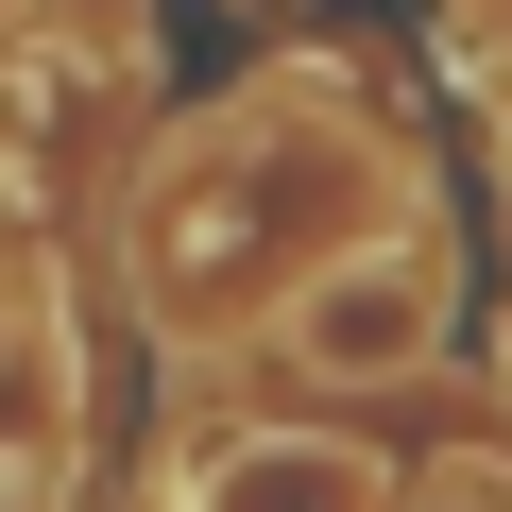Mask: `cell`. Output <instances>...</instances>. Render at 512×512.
<instances>
[{"label":"cell","instance_id":"cell-1","mask_svg":"<svg viewBox=\"0 0 512 512\" xmlns=\"http://www.w3.org/2000/svg\"><path fill=\"white\" fill-rule=\"evenodd\" d=\"M376 188H393V154L325 103V86H291V103H239V120H205L154 188H137V291L171 308V325H222V308H256L274 274H308V256L342 239V222H376Z\"/></svg>","mask_w":512,"mask_h":512},{"label":"cell","instance_id":"cell-2","mask_svg":"<svg viewBox=\"0 0 512 512\" xmlns=\"http://www.w3.org/2000/svg\"><path fill=\"white\" fill-rule=\"evenodd\" d=\"M444 342V239L410 222V239H359V256H325V274H291V359L308 376H410Z\"/></svg>","mask_w":512,"mask_h":512},{"label":"cell","instance_id":"cell-3","mask_svg":"<svg viewBox=\"0 0 512 512\" xmlns=\"http://www.w3.org/2000/svg\"><path fill=\"white\" fill-rule=\"evenodd\" d=\"M188 512H393V461L376 444H342V427H256V444H222L205 461V495Z\"/></svg>","mask_w":512,"mask_h":512},{"label":"cell","instance_id":"cell-4","mask_svg":"<svg viewBox=\"0 0 512 512\" xmlns=\"http://www.w3.org/2000/svg\"><path fill=\"white\" fill-rule=\"evenodd\" d=\"M0 35H18V0H0Z\"/></svg>","mask_w":512,"mask_h":512}]
</instances>
